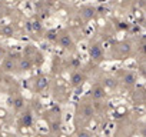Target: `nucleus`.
<instances>
[{"label": "nucleus", "instance_id": "obj_1", "mask_svg": "<svg viewBox=\"0 0 146 137\" xmlns=\"http://www.w3.org/2000/svg\"><path fill=\"white\" fill-rule=\"evenodd\" d=\"M82 82H83V77H82V76H79V74H76L75 77H73V82H72V83L75 84V86H78V84H80Z\"/></svg>", "mask_w": 146, "mask_h": 137}]
</instances>
